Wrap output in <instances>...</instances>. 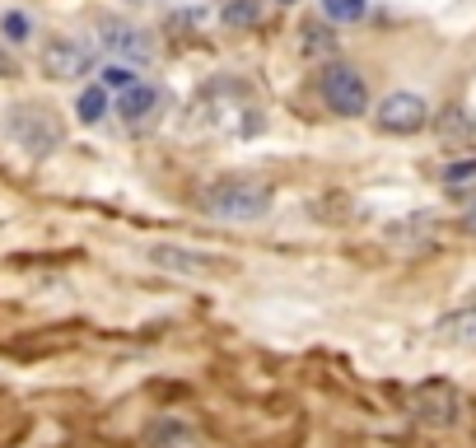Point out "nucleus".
I'll return each instance as SVG.
<instances>
[{
	"label": "nucleus",
	"mask_w": 476,
	"mask_h": 448,
	"mask_svg": "<svg viewBox=\"0 0 476 448\" xmlns=\"http://www.w3.org/2000/svg\"><path fill=\"white\" fill-rule=\"evenodd\" d=\"M323 99L336 117H360L369 112V85H365V75L360 70H350V66H327L323 70Z\"/></svg>",
	"instance_id": "20e7f679"
},
{
	"label": "nucleus",
	"mask_w": 476,
	"mask_h": 448,
	"mask_svg": "<svg viewBox=\"0 0 476 448\" xmlns=\"http://www.w3.org/2000/svg\"><path fill=\"white\" fill-rule=\"evenodd\" d=\"M281 5H299V0H281Z\"/></svg>",
	"instance_id": "5701e85b"
},
{
	"label": "nucleus",
	"mask_w": 476,
	"mask_h": 448,
	"mask_svg": "<svg viewBox=\"0 0 476 448\" xmlns=\"http://www.w3.org/2000/svg\"><path fill=\"white\" fill-rule=\"evenodd\" d=\"M327 15L336 24H355V19H365V0H323Z\"/></svg>",
	"instance_id": "dca6fc26"
},
{
	"label": "nucleus",
	"mask_w": 476,
	"mask_h": 448,
	"mask_svg": "<svg viewBox=\"0 0 476 448\" xmlns=\"http://www.w3.org/2000/svg\"><path fill=\"white\" fill-rule=\"evenodd\" d=\"M206 211L215 220H257V215L271 211V187L266 182H248V178L215 182L206 192Z\"/></svg>",
	"instance_id": "f257e3e1"
},
{
	"label": "nucleus",
	"mask_w": 476,
	"mask_h": 448,
	"mask_svg": "<svg viewBox=\"0 0 476 448\" xmlns=\"http://www.w3.org/2000/svg\"><path fill=\"white\" fill-rule=\"evenodd\" d=\"M378 127L388 131V136H416L425 121H429V103L420 99V94H388L383 103H378Z\"/></svg>",
	"instance_id": "39448f33"
},
{
	"label": "nucleus",
	"mask_w": 476,
	"mask_h": 448,
	"mask_svg": "<svg viewBox=\"0 0 476 448\" xmlns=\"http://www.w3.org/2000/svg\"><path fill=\"white\" fill-rule=\"evenodd\" d=\"M471 299H476V295H471Z\"/></svg>",
	"instance_id": "b1692460"
},
{
	"label": "nucleus",
	"mask_w": 476,
	"mask_h": 448,
	"mask_svg": "<svg viewBox=\"0 0 476 448\" xmlns=\"http://www.w3.org/2000/svg\"><path fill=\"white\" fill-rule=\"evenodd\" d=\"M5 131L15 136V145L19 150H28V154H52L57 145H61V127H57V117L52 112H43V108H10L5 112Z\"/></svg>",
	"instance_id": "f03ea898"
},
{
	"label": "nucleus",
	"mask_w": 476,
	"mask_h": 448,
	"mask_svg": "<svg viewBox=\"0 0 476 448\" xmlns=\"http://www.w3.org/2000/svg\"><path fill=\"white\" fill-rule=\"evenodd\" d=\"M43 70L52 79H79L94 70V47L89 43H75V37H52V43H43Z\"/></svg>",
	"instance_id": "423d86ee"
},
{
	"label": "nucleus",
	"mask_w": 476,
	"mask_h": 448,
	"mask_svg": "<svg viewBox=\"0 0 476 448\" xmlns=\"http://www.w3.org/2000/svg\"><path fill=\"white\" fill-rule=\"evenodd\" d=\"M462 412V397L449 379H425L411 388V416L420 425H434V430H449Z\"/></svg>",
	"instance_id": "7ed1b4c3"
},
{
	"label": "nucleus",
	"mask_w": 476,
	"mask_h": 448,
	"mask_svg": "<svg viewBox=\"0 0 476 448\" xmlns=\"http://www.w3.org/2000/svg\"><path fill=\"white\" fill-rule=\"evenodd\" d=\"M154 103H159V94H154L150 85H140V79H136L131 89L117 94V112H122L127 121H145V117L154 112Z\"/></svg>",
	"instance_id": "9b49d317"
},
{
	"label": "nucleus",
	"mask_w": 476,
	"mask_h": 448,
	"mask_svg": "<svg viewBox=\"0 0 476 448\" xmlns=\"http://www.w3.org/2000/svg\"><path fill=\"white\" fill-rule=\"evenodd\" d=\"M98 37H103V47L112 57H127V61H150L154 57V43H150V33L127 24V19H98Z\"/></svg>",
	"instance_id": "0eeeda50"
},
{
	"label": "nucleus",
	"mask_w": 476,
	"mask_h": 448,
	"mask_svg": "<svg viewBox=\"0 0 476 448\" xmlns=\"http://www.w3.org/2000/svg\"><path fill=\"white\" fill-rule=\"evenodd\" d=\"M150 262H154L159 271H178V276H211V271H215V257L173 248V243H154V248H150Z\"/></svg>",
	"instance_id": "6e6552de"
},
{
	"label": "nucleus",
	"mask_w": 476,
	"mask_h": 448,
	"mask_svg": "<svg viewBox=\"0 0 476 448\" xmlns=\"http://www.w3.org/2000/svg\"><path fill=\"white\" fill-rule=\"evenodd\" d=\"M98 85L112 89V94H122V89L136 85V70H131L127 61H108V66H98Z\"/></svg>",
	"instance_id": "2eb2a0df"
},
{
	"label": "nucleus",
	"mask_w": 476,
	"mask_h": 448,
	"mask_svg": "<svg viewBox=\"0 0 476 448\" xmlns=\"http://www.w3.org/2000/svg\"><path fill=\"white\" fill-rule=\"evenodd\" d=\"M0 75H15V61H10L5 52H0Z\"/></svg>",
	"instance_id": "4be33fe9"
},
{
	"label": "nucleus",
	"mask_w": 476,
	"mask_h": 448,
	"mask_svg": "<svg viewBox=\"0 0 476 448\" xmlns=\"http://www.w3.org/2000/svg\"><path fill=\"white\" fill-rule=\"evenodd\" d=\"M0 24H5V37H10V43H28V37H33V28H28V19H24L19 10H10Z\"/></svg>",
	"instance_id": "6ab92c4d"
},
{
	"label": "nucleus",
	"mask_w": 476,
	"mask_h": 448,
	"mask_svg": "<svg viewBox=\"0 0 476 448\" xmlns=\"http://www.w3.org/2000/svg\"><path fill=\"white\" fill-rule=\"evenodd\" d=\"M75 112H79V121H85V127L103 121V117H108V89H103V85L85 89V94H79V103H75Z\"/></svg>",
	"instance_id": "4468645a"
},
{
	"label": "nucleus",
	"mask_w": 476,
	"mask_h": 448,
	"mask_svg": "<svg viewBox=\"0 0 476 448\" xmlns=\"http://www.w3.org/2000/svg\"><path fill=\"white\" fill-rule=\"evenodd\" d=\"M462 224H467V234H476V201L467 206V215H462Z\"/></svg>",
	"instance_id": "412c9836"
},
{
	"label": "nucleus",
	"mask_w": 476,
	"mask_h": 448,
	"mask_svg": "<svg viewBox=\"0 0 476 448\" xmlns=\"http://www.w3.org/2000/svg\"><path fill=\"white\" fill-rule=\"evenodd\" d=\"M462 121H467V112H462V108H449V112H440V121H434V127H440L444 141H458V136H462Z\"/></svg>",
	"instance_id": "f3484780"
},
{
	"label": "nucleus",
	"mask_w": 476,
	"mask_h": 448,
	"mask_svg": "<svg viewBox=\"0 0 476 448\" xmlns=\"http://www.w3.org/2000/svg\"><path fill=\"white\" fill-rule=\"evenodd\" d=\"M220 24L224 28H257L262 24V0H224Z\"/></svg>",
	"instance_id": "f8f14e48"
},
{
	"label": "nucleus",
	"mask_w": 476,
	"mask_h": 448,
	"mask_svg": "<svg viewBox=\"0 0 476 448\" xmlns=\"http://www.w3.org/2000/svg\"><path fill=\"white\" fill-rule=\"evenodd\" d=\"M150 443L154 448H196V430L182 425V421H159L150 430Z\"/></svg>",
	"instance_id": "ddd939ff"
},
{
	"label": "nucleus",
	"mask_w": 476,
	"mask_h": 448,
	"mask_svg": "<svg viewBox=\"0 0 476 448\" xmlns=\"http://www.w3.org/2000/svg\"><path fill=\"white\" fill-rule=\"evenodd\" d=\"M434 337H440V341H453V346H476V304H467V308L440 318V322H434Z\"/></svg>",
	"instance_id": "9d476101"
},
{
	"label": "nucleus",
	"mask_w": 476,
	"mask_h": 448,
	"mask_svg": "<svg viewBox=\"0 0 476 448\" xmlns=\"http://www.w3.org/2000/svg\"><path fill=\"white\" fill-rule=\"evenodd\" d=\"M444 182H449V187L476 182V159H458V164H449V169H444Z\"/></svg>",
	"instance_id": "a211bd4d"
},
{
	"label": "nucleus",
	"mask_w": 476,
	"mask_h": 448,
	"mask_svg": "<svg viewBox=\"0 0 476 448\" xmlns=\"http://www.w3.org/2000/svg\"><path fill=\"white\" fill-rule=\"evenodd\" d=\"M299 52H304L308 61H332V57H336V33H332L323 19L299 24Z\"/></svg>",
	"instance_id": "1a4fd4ad"
},
{
	"label": "nucleus",
	"mask_w": 476,
	"mask_h": 448,
	"mask_svg": "<svg viewBox=\"0 0 476 448\" xmlns=\"http://www.w3.org/2000/svg\"><path fill=\"white\" fill-rule=\"evenodd\" d=\"M458 141H462V145H476V117L462 121V136H458Z\"/></svg>",
	"instance_id": "aec40b11"
}]
</instances>
